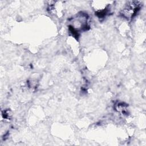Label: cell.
Masks as SVG:
<instances>
[{"mask_svg": "<svg viewBox=\"0 0 146 146\" xmlns=\"http://www.w3.org/2000/svg\"><path fill=\"white\" fill-rule=\"evenodd\" d=\"M140 4L138 1H130L126 5L123 11V15L124 17L132 18L139 10Z\"/></svg>", "mask_w": 146, "mask_h": 146, "instance_id": "obj_1", "label": "cell"}]
</instances>
